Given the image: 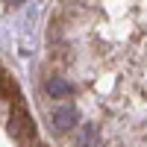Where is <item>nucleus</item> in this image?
<instances>
[{"label":"nucleus","mask_w":147,"mask_h":147,"mask_svg":"<svg viewBox=\"0 0 147 147\" xmlns=\"http://www.w3.org/2000/svg\"><path fill=\"white\" fill-rule=\"evenodd\" d=\"M6 129H9V136L15 138V141H21V144L35 141V124H32V118L24 112L21 106H18L15 112H12V118L6 121Z\"/></svg>","instance_id":"f257e3e1"},{"label":"nucleus","mask_w":147,"mask_h":147,"mask_svg":"<svg viewBox=\"0 0 147 147\" xmlns=\"http://www.w3.org/2000/svg\"><path fill=\"white\" fill-rule=\"evenodd\" d=\"M80 124V109L77 106H59V109H53L50 112V127L56 129V132H68L71 127H77Z\"/></svg>","instance_id":"f03ea898"},{"label":"nucleus","mask_w":147,"mask_h":147,"mask_svg":"<svg viewBox=\"0 0 147 147\" xmlns=\"http://www.w3.org/2000/svg\"><path fill=\"white\" fill-rule=\"evenodd\" d=\"M74 147H100V127L97 124H82L77 129V144Z\"/></svg>","instance_id":"7ed1b4c3"},{"label":"nucleus","mask_w":147,"mask_h":147,"mask_svg":"<svg viewBox=\"0 0 147 147\" xmlns=\"http://www.w3.org/2000/svg\"><path fill=\"white\" fill-rule=\"evenodd\" d=\"M47 94H53V97H71L74 94V85L62 77H50L47 80Z\"/></svg>","instance_id":"20e7f679"}]
</instances>
